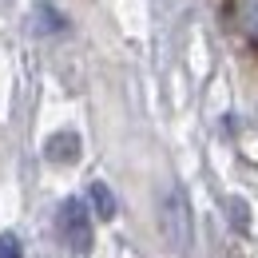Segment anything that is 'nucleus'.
Here are the masks:
<instances>
[{"mask_svg": "<svg viewBox=\"0 0 258 258\" xmlns=\"http://www.w3.org/2000/svg\"><path fill=\"white\" fill-rule=\"evenodd\" d=\"M159 230H163V242L175 250V254H187L195 242V219H191V199L187 191L175 183L167 187L159 199Z\"/></svg>", "mask_w": 258, "mask_h": 258, "instance_id": "1", "label": "nucleus"}, {"mask_svg": "<svg viewBox=\"0 0 258 258\" xmlns=\"http://www.w3.org/2000/svg\"><path fill=\"white\" fill-rule=\"evenodd\" d=\"M56 230H60L64 246L76 250V254H84V250L92 246V215H88L84 199H64V203H60V211H56Z\"/></svg>", "mask_w": 258, "mask_h": 258, "instance_id": "2", "label": "nucleus"}, {"mask_svg": "<svg viewBox=\"0 0 258 258\" xmlns=\"http://www.w3.org/2000/svg\"><path fill=\"white\" fill-rule=\"evenodd\" d=\"M44 155L52 163H72L80 155V139L72 135V131H56L52 139H48V147H44Z\"/></svg>", "mask_w": 258, "mask_h": 258, "instance_id": "3", "label": "nucleus"}, {"mask_svg": "<svg viewBox=\"0 0 258 258\" xmlns=\"http://www.w3.org/2000/svg\"><path fill=\"white\" fill-rule=\"evenodd\" d=\"M88 199H92V211H96L99 219H115L119 203H115V195L107 191V183H92V187H88Z\"/></svg>", "mask_w": 258, "mask_h": 258, "instance_id": "4", "label": "nucleus"}, {"mask_svg": "<svg viewBox=\"0 0 258 258\" xmlns=\"http://www.w3.org/2000/svg\"><path fill=\"white\" fill-rule=\"evenodd\" d=\"M238 24H242V36L258 44V0H238Z\"/></svg>", "mask_w": 258, "mask_h": 258, "instance_id": "5", "label": "nucleus"}, {"mask_svg": "<svg viewBox=\"0 0 258 258\" xmlns=\"http://www.w3.org/2000/svg\"><path fill=\"white\" fill-rule=\"evenodd\" d=\"M0 258H24V246L16 234H0Z\"/></svg>", "mask_w": 258, "mask_h": 258, "instance_id": "6", "label": "nucleus"}]
</instances>
